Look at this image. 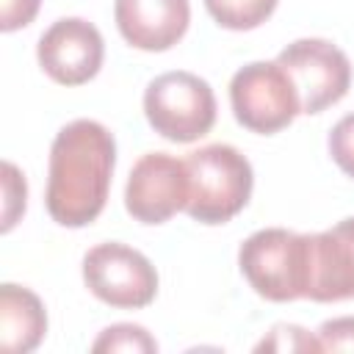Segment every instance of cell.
I'll return each mask as SVG.
<instances>
[{
	"label": "cell",
	"instance_id": "obj_5",
	"mask_svg": "<svg viewBox=\"0 0 354 354\" xmlns=\"http://www.w3.org/2000/svg\"><path fill=\"white\" fill-rule=\"evenodd\" d=\"M230 102L238 124L271 136L288 127L299 113V91L279 61H252L230 80Z\"/></svg>",
	"mask_w": 354,
	"mask_h": 354
},
{
	"label": "cell",
	"instance_id": "obj_6",
	"mask_svg": "<svg viewBox=\"0 0 354 354\" xmlns=\"http://www.w3.org/2000/svg\"><path fill=\"white\" fill-rule=\"evenodd\" d=\"M83 282L105 304L119 310H141L158 296V271L133 246L108 241L83 257Z\"/></svg>",
	"mask_w": 354,
	"mask_h": 354
},
{
	"label": "cell",
	"instance_id": "obj_1",
	"mask_svg": "<svg viewBox=\"0 0 354 354\" xmlns=\"http://www.w3.org/2000/svg\"><path fill=\"white\" fill-rule=\"evenodd\" d=\"M116 166L113 133L94 119L64 124L50 147L47 213L61 227L91 224L108 199Z\"/></svg>",
	"mask_w": 354,
	"mask_h": 354
},
{
	"label": "cell",
	"instance_id": "obj_14",
	"mask_svg": "<svg viewBox=\"0 0 354 354\" xmlns=\"http://www.w3.org/2000/svg\"><path fill=\"white\" fill-rule=\"evenodd\" d=\"M91 351L94 354H102V351H127V354H152L158 351V343L155 337L138 326V324H113L108 329L100 332V337L91 343Z\"/></svg>",
	"mask_w": 354,
	"mask_h": 354
},
{
	"label": "cell",
	"instance_id": "obj_12",
	"mask_svg": "<svg viewBox=\"0 0 354 354\" xmlns=\"http://www.w3.org/2000/svg\"><path fill=\"white\" fill-rule=\"evenodd\" d=\"M47 332L41 299L14 282L0 285V348L6 354L33 351Z\"/></svg>",
	"mask_w": 354,
	"mask_h": 354
},
{
	"label": "cell",
	"instance_id": "obj_18",
	"mask_svg": "<svg viewBox=\"0 0 354 354\" xmlns=\"http://www.w3.org/2000/svg\"><path fill=\"white\" fill-rule=\"evenodd\" d=\"M315 337L321 351H354V315L324 321Z\"/></svg>",
	"mask_w": 354,
	"mask_h": 354
},
{
	"label": "cell",
	"instance_id": "obj_15",
	"mask_svg": "<svg viewBox=\"0 0 354 354\" xmlns=\"http://www.w3.org/2000/svg\"><path fill=\"white\" fill-rule=\"evenodd\" d=\"M25 199H28L25 174L11 160H3V224H0L3 232H8L17 224V218L25 213Z\"/></svg>",
	"mask_w": 354,
	"mask_h": 354
},
{
	"label": "cell",
	"instance_id": "obj_10",
	"mask_svg": "<svg viewBox=\"0 0 354 354\" xmlns=\"http://www.w3.org/2000/svg\"><path fill=\"white\" fill-rule=\"evenodd\" d=\"M113 19L130 47L163 53L185 36L191 6L188 0H116Z\"/></svg>",
	"mask_w": 354,
	"mask_h": 354
},
{
	"label": "cell",
	"instance_id": "obj_3",
	"mask_svg": "<svg viewBox=\"0 0 354 354\" xmlns=\"http://www.w3.org/2000/svg\"><path fill=\"white\" fill-rule=\"evenodd\" d=\"M238 266L254 293L268 301L307 299L310 235H299L282 227L257 230L241 243Z\"/></svg>",
	"mask_w": 354,
	"mask_h": 354
},
{
	"label": "cell",
	"instance_id": "obj_7",
	"mask_svg": "<svg viewBox=\"0 0 354 354\" xmlns=\"http://www.w3.org/2000/svg\"><path fill=\"white\" fill-rule=\"evenodd\" d=\"M277 61L299 91L301 113L326 111L340 102L351 86V64L346 53L326 39H296L277 55Z\"/></svg>",
	"mask_w": 354,
	"mask_h": 354
},
{
	"label": "cell",
	"instance_id": "obj_2",
	"mask_svg": "<svg viewBox=\"0 0 354 354\" xmlns=\"http://www.w3.org/2000/svg\"><path fill=\"white\" fill-rule=\"evenodd\" d=\"M188 205L185 213L199 224H224L238 216L254 185L252 163L230 144H207L185 158Z\"/></svg>",
	"mask_w": 354,
	"mask_h": 354
},
{
	"label": "cell",
	"instance_id": "obj_9",
	"mask_svg": "<svg viewBox=\"0 0 354 354\" xmlns=\"http://www.w3.org/2000/svg\"><path fill=\"white\" fill-rule=\"evenodd\" d=\"M105 44L100 30L80 17L55 19L39 39L36 58L47 77L61 86H83L102 66Z\"/></svg>",
	"mask_w": 354,
	"mask_h": 354
},
{
	"label": "cell",
	"instance_id": "obj_4",
	"mask_svg": "<svg viewBox=\"0 0 354 354\" xmlns=\"http://www.w3.org/2000/svg\"><path fill=\"white\" fill-rule=\"evenodd\" d=\"M144 113L158 136L191 144L210 133L216 122V94L194 72H163L144 91Z\"/></svg>",
	"mask_w": 354,
	"mask_h": 354
},
{
	"label": "cell",
	"instance_id": "obj_16",
	"mask_svg": "<svg viewBox=\"0 0 354 354\" xmlns=\"http://www.w3.org/2000/svg\"><path fill=\"white\" fill-rule=\"evenodd\" d=\"M254 351H321L318 337L304 332L301 326L293 324H279L268 332V337H263Z\"/></svg>",
	"mask_w": 354,
	"mask_h": 354
},
{
	"label": "cell",
	"instance_id": "obj_17",
	"mask_svg": "<svg viewBox=\"0 0 354 354\" xmlns=\"http://www.w3.org/2000/svg\"><path fill=\"white\" fill-rule=\"evenodd\" d=\"M329 155H332V160L354 180V113H348V116H343L335 127H332V133H329Z\"/></svg>",
	"mask_w": 354,
	"mask_h": 354
},
{
	"label": "cell",
	"instance_id": "obj_8",
	"mask_svg": "<svg viewBox=\"0 0 354 354\" xmlns=\"http://www.w3.org/2000/svg\"><path fill=\"white\" fill-rule=\"evenodd\" d=\"M188 205V166L169 152L141 155L124 185V207L141 224H163Z\"/></svg>",
	"mask_w": 354,
	"mask_h": 354
},
{
	"label": "cell",
	"instance_id": "obj_13",
	"mask_svg": "<svg viewBox=\"0 0 354 354\" xmlns=\"http://www.w3.org/2000/svg\"><path fill=\"white\" fill-rule=\"evenodd\" d=\"M205 6L221 28L252 30L274 14L277 0H205Z\"/></svg>",
	"mask_w": 354,
	"mask_h": 354
},
{
	"label": "cell",
	"instance_id": "obj_11",
	"mask_svg": "<svg viewBox=\"0 0 354 354\" xmlns=\"http://www.w3.org/2000/svg\"><path fill=\"white\" fill-rule=\"evenodd\" d=\"M313 301L354 299V218L310 235V290Z\"/></svg>",
	"mask_w": 354,
	"mask_h": 354
},
{
	"label": "cell",
	"instance_id": "obj_19",
	"mask_svg": "<svg viewBox=\"0 0 354 354\" xmlns=\"http://www.w3.org/2000/svg\"><path fill=\"white\" fill-rule=\"evenodd\" d=\"M41 0H0V30L11 33L33 22Z\"/></svg>",
	"mask_w": 354,
	"mask_h": 354
}]
</instances>
